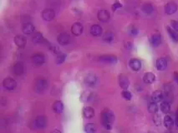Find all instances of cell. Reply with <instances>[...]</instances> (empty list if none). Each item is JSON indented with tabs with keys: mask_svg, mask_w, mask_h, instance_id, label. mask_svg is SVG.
<instances>
[{
	"mask_svg": "<svg viewBox=\"0 0 178 133\" xmlns=\"http://www.w3.org/2000/svg\"><path fill=\"white\" fill-rule=\"evenodd\" d=\"M101 121L105 129H111L114 121H115V115L113 113V111L107 108L105 109L104 111L101 112Z\"/></svg>",
	"mask_w": 178,
	"mask_h": 133,
	"instance_id": "1",
	"label": "cell"
},
{
	"mask_svg": "<svg viewBox=\"0 0 178 133\" xmlns=\"http://www.w3.org/2000/svg\"><path fill=\"white\" fill-rule=\"evenodd\" d=\"M47 86H48V83L45 78H39L35 83V89L39 93H43L46 91Z\"/></svg>",
	"mask_w": 178,
	"mask_h": 133,
	"instance_id": "2",
	"label": "cell"
},
{
	"mask_svg": "<svg viewBox=\"0 0 178 133\" xmlns=\"http://www.w3.org/2000/svg\"><path fill=\"white\" fill-rule=\"evenodd\" d=\"M3 86L6 90L8 91H13L17 87V82L14 78H5L3 81Z\"/></svg>",
	"mask_w": 178,
	"mask_h": 133,
	"instance_id": "3",
	"label": "cell"
},
{
	"mask_svg": "<svg viewBox=\"0 0 178 133\" xmlns=\"http://www.w3.org/2000/svg\"><path fill=\"white\" fill-rule=\"evenodd\" d=\"M55 17V11L52 8H46L42 12V18L45 21H51Z\"/></svg>",
	"mask_w": 178,
	"mask_h": 133,
	"instance_id": "4",
	"label": "cell"
},
{
	"mask_svg": "<svg viewBox=\"0 0 178 133\" xmlns=\"http://www.w3.org/2000/svg\"><path fill=\"white\" fill-rule=\"evenodd\" d=\"M177 4L174 2H170L166 4L165 6V12L167 15H171L177 11Z\"/></svg>",
	"mask_w": 178,
	"mask_h": 133,
	"instance_id": "5",
	"label": "cell"
},
{
	"mask_svg": "<svg viewBox=\"0 0 178 133\" xmlns=\"http://www.w3.org/2000/svg\"><path fill=\"white\" fill-rule=\"evenodd\" d=\"M84 30V27L80 22H74L71 27V32L74 36H80L81 35Z\"/></svg>",
	"mask_w": 178,
	"mask_h": 133,
	"instance_id": "6",
	"label": "cell"
},
{
	"mask_svg": "<svg viewBox=\"0 0 178 133\" xmlns=\"http://www.w3.org/2000/svg\"><path fill=\"white\" fill-rule=\"evenodd\" d=\"M58 43H59L60 45H63V46H65V45H68L70 42V36L68 34V33H63L61 34H59L58 36Z\"/></svg>",
	"mask_w": 178,
	"mask_h": 133,
	"instance_id": "7",
	"label": "cell"
},
{
	"mask_svg": "<svg viewBox=\"0 0 178 133\" xmlns=\"http://www.w3.org/2000/svg\"><path fill=\"white\" fill-rule=\"evenodd\" d=\"M34 123L38 128H45L47 125V119L45 116H38L35 118Z\"/></svg>",
	"mask_w": 178,
	"mask_h": 133,
	"instance_id": "8",
	"label": "cell"
},
{
	"mask_svg": "<svg viewBox=\"0 0 178 133\" xmlns=\"http://www.w3.org/2000/svg\"><path fill=\"white\" fill-rule=\"evenodd\" d=\"M97 17H98V19L100 20V22H105L109 21V19L111 18V15H110V13L107 10L102 9V10H100L98 12Z\"/></svg>",
	"mask_w": 178,
	"mask_h": 133,
	"instance_id": "9",
	"label": "cell"
},
{
	"mask_svg": "<svg viewBox=\"0 0 178 133\" xmlns=\"http://www.w3.org/2000/svg\"><path fill=\"white\" fill-rule=\"evenodd\" d=\"M119 84L120 87L124 90H127L128 87H130V81L128 78L125 75H120L119 78Z\"/></svg>",
	"mask_w": 178,
	"mask_h": 133,
	"instance_id": "10",
	"label": "cell"
},
{
	"mask_svg": "<svg viewBox=\"0 0 178 133\" xmlns=\"http://www.w3.org/2000/svg\"><path fill=\"white\" fill-rule=\"evenodd\" d=\"M32 61H33V64H35L37 66H40L45 63V57L42 53H37V54L33 56Z\"/></svg>",
	"mask_w": 178,
	"mask_h": 133,
	"instance_id": "11",
	"label": "cell"
},
{
	"mask_svg": "<svg viewBox=\"0 0 178 133\" xmlns=\"http://www.w3.org/2000/svg\"><path fill=\"white\" fill-rule=\"evenodd\" d=\"M97 81L96 76L94 73H89L85 78V83L89 87H93L95 85Z\"/></svg>",
	"mask_w": 178,
	"mask_h": 133,
	"instance_id": "12",
	"label": "cell"
},
{
	"mask_svg": "<svg viewBox=\"0 0 178 133\" xmlns=\"http://www.w3.org/2000/svg\"><path fill=\"white\" fill-rule=\"evenodd\" d=\"M129 66L135 72H138V71L141 70V61L137 58H132V59L130 60V63H129Z\"/></svg>",
	"mask_w": 178,
	"mask_h": 133,
	"instance_id": "13",
	"label": "cell"
},
{
	"mask_svg": "<svg viewBox=\"0 0 178 133\" xmlns=\"http://www.w3.org/2000/svg\"><path fill=\"white\" fill-rule=\"evenodd\" d=\"M23 72H24V67L22 63H15L13 66V72L16 76H21L23 73Z\"/></svg>",
	"mask_w": 178,
	"mask_h": 133,
	"instance_id": "14",
	"label": "cell"
},
{
	"mask_svg": "<svg viewBox=\"0 0 178 133\" xmlns=\"http://www.w3.org/2000/svg\"><path fill=\"white\" fill-rule=\"evenodd\" d=\"M100 61L105 63L114 64L117 62V58L114 55H104L100 57Z\"/></svg>",
	"mask_w": 178,
	"mask_h": 133,
	"instance_id": "15",
	"label": "cell"
},
{
	"mask_svg": "<svg viewBox=\"0 0 178 133\" xmlns=\"http://www.w3.org/2000/svg\"><path fill=\"white\" fill-rule=\"evenodd\" d=\"M82 113H83V116H84L85 118L90 119L95 116V110H94V108H92V107H86L83 108Z\"/></svg>",
	"mask_w": 178,
	"mask_h": 133,
	"instance_id": "16",
	"label": "cell"
},
{
	"mask_svg": "<svg viewBox=\"0 0 178 133\" xmlns=\"http://www.w3.org/2000/svg\"><path fill=\"white\" fill-rule=\"evenodd\" d=\"M156 66L157 70L159 71H164L167 69V60L163 58H160L156 60Z\"/></svg>",
	"mask_w": 178,
	"mask_h": 133,
	"instance_id": "17",
	"label": "cell"
},
{
	"mask_svg": "<svg viewBox=\"0 0 178 133\" xmlns=\"http://www.w3.org/2000/svg\"><path fill=\"white\" fill-rule=\"evenodd\" d=\"M152 101L155 102H161L164 98V94L162 93L161 91L160 90H156L154 93H152Z\"/></svg>",
	"mask_w": 178,
	"mask_h": 133,
	"instance_id": "18",
	"label": "cell"
},
{
	"mask_svg": "<svg viewBox=\"0 0 178 133\" xmlns=\"http://www.w3.org/2000/svg\"><path fill=\"white\" fill-rule=\"evenodd\" d=\"M14 43L19 48H23L26 45V38L22 35H18L14 37Z\"/></svg>",
	"mask_w": 178,
	"mask_h": 133,
	"instance_id": "19",
	"label": "cell"
},
{
	"mask_svg": "<svg viewBox=\"0 0 178 133\" xmlns=\"http://www.w3.org/2000/svg\"><path fill=\"white\" fill-rule=\"evenodd\" d=\"M22 31L23 33H25V34H31L34 31V26L31 22H26V23L23 24Z\"/></svg>",
	"mask_w": 178,
	"mask_h": 133,
	"instance_id": "20",
	"label": "cell"
},
{
	"mask_svg": "<svg viewBox=\"0 0 178 133\" xmlns=\"http://www.w3.org/2000/svg\"><path fill=\"white\" fill-rule=\"evenodd\" d=\"M143 81L146 84H151L156 81V76L152 72H146L143 77Z\"/></svg>",
	"mask_w": 178,
	"mask_h": 133,
	"instance_id": "21",
	"label": "cell"
},
{
	"mask_svg": "<svg viewBox=\"0 0 178 133\" xmlns=\"http://www.w3.org/2000/svg\"><path fill=\"white\" fill-rule=\"evenodd\" d=\"M90 33L93 36H95V37L100 36L102 34V28L98 24H94L90 28Z\"/></svg>",
	"mask_w": 178,
	"mask_h": 133,
	"instance_id": "22",
	"label": "cell"
},
{
	"mask_svg": "<svg viewBox=\"0 0 178 133\" xmlns=\"http://www.w3.org/2000/svg\"><path fill=\"white\" fill-rule=\"evenodd\" d=\"M53 110L55 111L56 113H62V111H64V104L62 102L60 101H56L53 104Z\"/></svg>",
	"mask_w": 178,
	"mask_h": 133,
	"instance_id": "23",
	"label": "cell"
},
{
	"mask_svg": "<svg viewBox=\"0 0 178 133\" xmlns=\"http://www.w3.org/2000/svg\"><path fill=\"white\" fill-rule=\"evenodd\" d=\"M164 125H165V126L167 127V129H171L172 128V126L174 125V121H173V119L171 118V116H169V115L165 116V117H164Z\"/></svg>",
	"mask_w": 178,
	"mask_h": 133,
	"instance_id": "24",
	"label": "cell"
},
{
	"mask_svg": "<svg viewBox=\"0 0 178 133\" xmlns=\"http://www.w3.org/2000/svg\"><path fill=\"white\" fill-rule=\"evenodd\" d=\"M151 42L153 47H158L161 43V36L160 34H154L151 37Z\"/></svg>",
	"mask_w": 178,
	"mask_h": 133,
	"instance_id": "25",
	"label": "cell"
},
{
	"mask_svg": "<svg viewBox=\"0 0 178 133\" xmlns=\"http://www.w3.org/2000/svg\"><path fill=\"white\" fill-rule=\"evenodd\" d=\"M32 41L33 43H41L45 42L42 33H39V32L33 34V37H32Z\"/></svg>",
	"mask_w": 178,
	"mask_h": 133,
	"instance_id": "26",
	"label": "cell"
},
{
	"mask_svg": "<svg viewBox=\"0 0 178 133\" xmlns=\"http://www.w3.org/2000/svg\"><path fill=\"white\" fill-rule=\"evenodd\" d=\"M167 32L169 33L170 37L172 40L174 41L175 43H178V33L177 32L174 30L172 28L167 27Z\"/></svg>",
	"mask_w": 178,
	"mask_h": 133,
	"instance_id": "27",
	"label": "cell"
},
{
	"mask_svg": "<svg viewBox=\"0 0 178 133\" xmlns=\"http://www.w3.org/2000/svg\"><path fill=\"white\" fill-rule=\"evenodd\" d=\"M114 38H115V36H114V33L112 32H106L103 35V40L105 43H111L112 42L114 41Z\"/></svg>",
	"mask_w": 178,
	"mask_h": 133,
	"instance_id": "28",
	"label": "cell"
},
{
	"mask_svg": "<svg viewBox=\"0 0 178 133\" xmlns=\"http://www.w3.org/2000/svg\"><path fill=\"white\" fill-rule=\"evenodd\" d=\"M91 96H92V93L90 91H89V90H86V91H84L81 94L80 100L83 102H88V101L90 100Z\"/></svg>",
	"mask_w": 178,
	"mask_h": 133,
	"instance_id": "29",
	"label": "cell"
},
{
	"mask_svg": "<svg viewBox=\"0 0 178 133\" xmlns=\"http://www.w3.org/2000/svg\"><path fill=\"white\" fill-rule=\"evenodd\" d=\"M97 127L94 123H87L85 126V132L86 133H95Z\"/></svg>",
	"mask_w": 178,
	"mask_h": 133,
	"instance_id": "30",
	"label": "cell"
},
{
	"mask_svg": "<svg viewBox=\"0 0 178 133\" xmlns=\"http://www.w3.org/2000/svg\"><path fill=\"white\" fill-rule=\"evenodd\" d=\"M161 111L163 112V113H168L169 111H171V106H170V103L168 102H161Z\"/></svg>",
	"mask_w": 178,
	"mask_h": 133,
	"instance_id": "31",
	"label": "cell"
},
{
	"mask_svg": "<svg viewBox=\"0 0 178 133\" xmlns=\"http://www.w3.org/2000/svg\"><path fill=\"white\" fill-rule=\"evenodd\" d=\"M142 11L144 12L146 14H151L152 12L154 11L153 5L151 4H145L142 7Z\"/></svg>",
	"mask_w": 178,
	"mask_h": 133,
	"instance_id": "32",
	"label": "cell"
},
{
	"mask_svg": "<svg viewBox=\"0 0 178 133\" xmlns=\"http://www.w3.org/2000/svg\"><path fill=\"white\" fill-rule=\"evenodd\" d=\"M148 111L150 113H152V114H155L158 111V106L157 104L155 102H152L148 105Z\"/></svg>",
	"mask_w": 178,
	"mask_h": 133,
	"instance_id": "33",
	"label": "cell"
},
{
	"mask_svg": "<svg viewBox=\"0 0 178 133\" xmlns=\"http://www.w3.org/2000/svg\"><path fill=\"white\" fill-rule=\"evenodd\" d=\"M153 122L155 123V125L157 126H160L161 125V117L157 112L155 113L154 116H153Z\"/></svg>",
	"mask_w": 178,
	"mask_h": 133,
	"instance_id": "34",
	"label": "cell"
},
{
	"mask_svg": "<svg viewBox=\"0 0 178 133\" xmlns=\"http://www.w3.org/2000/svg\"><path fill=\"white\" fill-rule=\"evenodd\" d=\"M66 59V54L64 53H59L58 57L56 58V63L57 64H62Z\"/></svg>",
	"mask_w": 178,
	"mask_h": 133,
	"instance_id": "35",
	"label": "cell"
},
{
	"mask_svg": "<svg viewBox=\"0 0 178 133\" xmlns=\"http://www.w3.org/2000/svg\"><path fill=\"white\" fill-rule=\"evenodd\" d=\"M121 95H122L123 98H125L127 101H130L131 98H132V95H131V93L129 92V91H127V90H124L122 93H121Z\"/></svg>",
	"mask_w": 178,
	"mask_h": 133,
	"instance_id": "36",
	"label": "cell"
},
{
	"mask_svg": "<svg viewBox=\"0 0 178 133\" xmlns=\"http://www.w3.org/2000/svg\"><path fill=\"white\" fill-rule=\"evenodd\" d=\"M138 33H139V31L135 27H131V28H130V29H129V33H130V35H131V36H136Z\"/></svg>",
	"mask_w": 178,
	"mask_h": 133,
	"instance_id": "37",
	"label": "cell"
},
{
	"mask_svg": "<svg viewBox=\"0 0 178 133\" xmlns=\"http://www.w3.org/2000/svg\"><path fill=\"white\" fill-rule=\"evenodd\" d=\"M121 7H122V4H120V3H115V4H114L112 5V10H113V11H115V10L120 8Z\"/></svg>",
	"mask_w": 178,
	"mask_h": 133,
	"instance_id": "38",
	"label": "cell"
},
{
	"mask_svg": "<svg viewBox=\"0 0 178 133\" xmlns=\"http://www.w3.org/2000/svg\"><path fill=\"white\" fill-rule=\"evenodd\" d=\"M171 28L176 31H178V21H171Z\"/></svg>",
	"mask_w": 178,
	"mask_h": 133,
	"instance_id": "39",
	"label": "cell"
},
{
	"mask_svg": "<svg viewBox=\"0 0 178 133\" xmlns=\"http://www.w3.org/2000/svg\"><path fill=\"white\" fill-rule=\"evenodd\" d=\"M174 78L176 82H178V72H175L174 74Z\"/></svg>",
	"mask_w": 178,
	"mask_h": 133,
	"instance_id": "40",
	"label": "cell"
},
{
	"mask_svg": "<svg viewBox=\"0 0 178 133\" xmlns=\"http://www.w3.org/2000/svg\"><path fill=\"white\" fill-rule=\"evenodd\" d=\"M51 133H62V132H60L59 130L55 129V130H54V131H53V132Z\"/></svg>",
	"mask_w": 178,
	"mask_h": 133,
	"instance_id": "41",
	"label": "cell"
},
{
	"mask_svg": "<svg viewBox=\"0 0 178 133\" xmlns=\"http://www.w3.org/2000/svg\"><path fill=\"white\" fill-rule=\"evenodd\" d=\"M166 133H173V132H171V131H168V132H167Z\"/></svg>",
	"mask_w": 178,
	"mask_h": 133,
	"instance_id": "42",
	"label": "cell"
},
{
	"mask_svg": "<svg viewBox=\"0 0 178 133\" xmlns=\"http://www.w3.org/2000/svg\"><path fill=\"white\" fill-rule=\"evenodd\" d=\"M148 133H155V132H148Z\"/></svg>",
	"mask_w": 178,
	"mask_h": 133,
	"instance_id": "43",
	"label": "cell"
}]
</instances>
